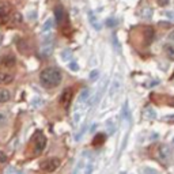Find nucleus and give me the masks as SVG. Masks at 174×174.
Returning <instances> with one entry per match:
<instances>
[{"label": "nucleus", "mask_w": 174, "mask_h": 174, "mask_svg": "<svg viewBox=\"0 0 174 174\" xmlns=\"http://www.w3.org/2000/svg\"><path fill=\"white\" fill-rule=\"evenodd\" d=\"M61 79H63L61 72H60V69L56 68V67H49V68H45L40 74L41 83L44 84L45 87H48V88L59 86V84L61 83Z\"/></svg>", "instance_id": "nucleus-1"}, {"label": "nucleus", "mask_w": 174, "mask_h": 174, "mask_svg": "<svg viewBox=\"0 0 174 174\" xmlns=\"http://www.w3.org/2000/svg\"><path fill=\"white\" fill-rule=\"evenodd\" d=\"M33 144H34V152L35 154L41 152L45 148V145H47V137H45V135L42 133L41 131L35 132L34 137H33Z\"/></svg>", "instance_id": "nucleus-2"}, {"label": "nucleus", "mask_w": 174, "mask_h": 174, "mask_svg": "<svg viewBox=\"0 0 174 174\" xmlns=\"http://www.w3.org/2000/svg\"><path fill=\"white\" fill-rule=\"evenodd\" d=\"M157 158L158 161L162 163V165H167L169 163V158H170V150H169V145L166 144H159L158 150H157Z\"/></svg>", "instance_id": "nucleus-3"}, {"label": "nucleus", "mask_w": 174, "mask_h": 174, "mask_svg": "<svg viewBox=\"0 0 174 174\" xmlns=\"http://www.w3.org/2000/svg\"><path fill=\"white\" fill-rule=\"evenodd\" d=\"M53 49H55V40L51 37V38H45L44 41H42V44H41V47H40V52H41V55L44 56V57H48V56H51L52 55V52H53Z\"/></svg>", "instance_id": "nucleus-4"}, {"label": "nucleus", "mask_w": 174, "mask_h": 174, "mask_svg": "<svg viewBox=\"0 0 174 174\" xmlns=\"http://www.w3.org/2000/svg\"><path fill=\"white\" fill-rule=\"evenodd\" d=\"M59 166H60L59 158H49V159H45V161L41 162V169L44 170V172H48V173L55 172Z\"/></svg>", "instance_id": "nucleus-5"}, {"label": "nucleus", "mask_w": 174, "mask_h": 174, "mask_svg": "<svg viewBox=\"0 0 174 174\" xmlns=\"http://www.w3.org/2000/svg\"><path fill=\"white\" fill-rule=\"evenodd\" d=\"M11 19V7L8 4H0V25H6Z\"/></svg>", "instance_id": "nucleus-6"}, {"label": "nucleus", "mask_w": 174, "mask_h": 174, "mask_svg": "<svg viewBox=\"0 0 174 174\" xmlns=\"http://www.w3.org/2000/svg\"><path fill=\"white\" fill-rule=\"evenodd\" d=\"M71 98H72V90H71L69 87L64 88L61 95H60V99H59L60 105H61L64 109H68V106L71 104Z\"/></svg>", "instance_id": "nucleus-7"}, {"label": "nucleus", "mask_w": 174, "mask_h": 174, "mask_svg": "<svg viewBox=\"0 0 174 174\" xmlns=\"http://www.w3.org/2000/svg\"><path fill=\"white\" fill-rule=\"evenodd\" d=\"M55 18L57 20L59 25L64 26V23L67 22V16H65V11H64L63 6H56L55 7Z\"/></svg>", "instance_id": "nucleus-8"}, {"label": "nucleus", "mask_w": 174, "mask_h": 174, "mask_svg": "<svg viewBox=\"0 0 174 174\" xmlns=\"http://www.w3.org/2000/svg\"><path fill=\"white\" fill-rule=\"evenodd\" d=\"M120 87H121V80H120L118 76H114L112 84H110V90H109V97L110 98H114L120 91Z\"/></svg>", "instance_id": "nucleus-9"}, {"label": "nucleus", "mask_w": 174, "mask_h": 174, "mask_svg": "<svg viewBox=\"0 0 174 174\" xmlns=\"http://www.w3.org/2000/svg\"><path fill=\"white\" fill-rule=\"evenodd\" d=\"M0 63H2L3 67L12 68V67L16 64V59H15V56H14V55H6V56H3V57H2Z\"/></svg>", "instance_id": "nucleus-10"}, {"label": "nucleus", "mask_w": 174, "mask_h": 174, "mask_svg": "<svg viewBox=\"0 0 174 174\" xmlns=\"http://www.w3.org/2000/svg\"><path fill=\"white\" fill-rule=\"evenodd\" d=\"M90 90L88 88H83L82 90V93L79 94V98H78V105H84V104H87L88 102V99H90Z\"/></svg>", "instance_id": "nucleus-11"}, {"label": "nucleus", "mask_w": 174, "mask_h": 174, "mask_svg": "<svg viewBox=\"0 0 174 174\" xmlns=\"http://www.w3.org/2000/svg\"><path fill=\"white\" fill-rule=\"evenodd\" d=\"M88 20H90V25L94 27L95 30H101L102 25H101V22L98 20L97 15H95V14H94L93 11H90V12H88Z\"/></svg>", "instance_id": "nucleus-12"}, {"label": "nucleus", "mask_w": 174, "mask_h": 174, "mask_svg": "<svg viewBox=\"0 0 174 174\" xmlns=\"http://www.w3.org/2000/svg\"><path fill=\"white\" fill-rule=\"evenodd\" d=\"M152 38H154V29L152 27H145L144 29V44L150 45L152 42Z\"/></svg>", "instance_id": "nucleus-13"}, {"label": "nucleus", "mask_w": 174, "mask_h": 174, "mask_svg": "<svg viewBox=\"0 0 174 174\" xmlns=\"http://www.w3.org/2000/svg\"><path fill=\"white\" fill-rule=\"evenodd\" d=\"M139 15L143 18V19H150V18L152 16V8L150 6H144L143 8H140Z\"/></svg>", "instance_id": "nucleus-14"}, {"label": "nucleus", "mask_w": 174, "mask_h": 174, "mask_svg": "<svg viewBox=\"0 0 174 174\" xmlns=\"http://www.w3.org/2000/svg\"><path fill=\"white\" fill-rule=\"evenodd\" d=\"M143 116H144L147 120H155V118H157V113H155V110L151 108V106H147V108L144 109Z\"/></svg>", "instance_id": "nucleus-15"}, {"label": "nucleus", "mask_w": 174, "mask_h": 174, "mask_svg": "<svg viewBox=\"0 0 174 174\" xmlns=\"http://www.w3.org/2000/svg\"><path fill=\"white\" fill-rule=\"evenodd\" d=\"M14 80V76L10 74L0 72V84H10Z\"/></svg>", "instance_id": "nucleus-16"}, {"label": "nucleus", "mask_w": 174, "mask_h": 174, "mask_svg": "<svg viewBox=\"0 0 174 174\" xmlns=\"http://www.w3.org/2000/svg\"><path fill=\"white\" fill-rule=\"evenodd\" d=\"M53 25H55V20H53L52 18L47 19L45 20V23L42 25V33H48V31H51L53 29Z\"/></svg>", "instance_id": "nucleus-17"}, {"label": "nucleus", "mask_w": 174, "mask_h": 174, "mask_svg": "<svg viewBox=\"0 0 174 174\" xmlns=\"http://www.w3.org/2000/svg\"><path fill=\"white\" fill-rule=\"evenodd\" d=\"M10 98H11V94L8 90H0V104H4Z\"/></svg>", "instance_id": "nucleus-18"}, {"label": "nucleus", "mask_w": 174, "mask_h": 174, "mask_svg": "<svg viewBox=\"0 0 174 174\" xmlns=\"http://www.w3.org/2000/svg\"><path fill=\"white\" fill-rule=\"evenodd\" d=\"M104 141H105V135L104 133H98V135H95V137L93 140V144L94 145H101Z\"/></svg>", "instance_id": "nucleus-19"}, {"label": "nucleus", "mask_w": 174, "mask_h": 174, "mask_svg": "<svg viewBox=\"0 0 174 174\" xmlns=\"http://www.w3.org/2000/svg\"><path fill=\"white\" fill-rule=\"evenodd\" d=\"M71 57H72V52H71L69 49H65V51L61 52V60H64V61L69 60Z\"/></svg>", "instance_id": "nucleus-20"}, {"label": "nucleus", "mask_w": 174, "mask_h": 174, "mask_svg": "<svg viewBox=\"0 0 174 174\" xmlns=\"http://www.w3.org/2000/svg\"><path fill=\"white\" fill-rule=\"evenodd\" d=\"M123 117L124 120H129V109H128V101H125V104L123 106Z\"/></svg>", "instance_id": "nucleus-21"}, {"label": "nucleus", "mask_w": 174, "mask_h": 174, "mask_svg": "<svg viewBox=\"0 0 174 174\" xmlns=\"http://www.w3.org/2000/svg\"><path fill=\"white\" fill-rule=\"evenodd\" d=\"M117 19L116 18H108V19H106V22H105V25L108 27H114V26H117Z\"/></svg>", "instance_id": "nucleus-22"}, {"label": "nucleus", "mask_w": 174, "mask_h": 174, "mask_svg": "<svg viewBox=\"0 0 174 174\" xmlns=\"http://www.w3.org/2000/svg\"><path fill=\"white\" fill-rule=\"evenodd\" d=\"M166 55H167V57L170 59V60H173L174 61V47H166Z\"/></svg>", "instance_id": "nucleus-23"}, {"label": "nucleus", "mask_w": 174, "mask_h": 174, "mask_svg": "<svg viewBox=\"0 0 174 174\" xmlns=\"http://www.w3.org/2000/svg\"><path fill=\"white\" fill-rule=\"evenodd\" d=\"M98 76H99V71L94 69V71H91V72H90V78H88V79H90L91 82H95L98 79Z\"/></svg>", "instance_id": "nucleus-24"}, {"label": "nucleus", "mask_w": 174, "mask_h": 174, "mask_svg": "<svg viewBox=\"0 0 174 174\" xmlns=\"http://www.w3.org/2000/svg\"><path fill=\"white\" fill-rule=\"evenodd\" d=\"M141 174H158V172L151 167H144V169H141Z\"/></svg>", "instance_id": "nucleus-25"}, {"label": "nucleus", "mask_w": 174, "mask_h": 174, "mask_svg": "<svg viewBox=\"0 0 174 174\" xmlns=\"http://www.w3.org/2000/svg\"><path fill=\"white\" fill-rule=\"evenodd\" d=\"M12 22L14 23H20L22 22V15H20L19 12H16V14H14V16H12Z\"/></svg>", "instance_id": "nucleus-26"}, {"label": "nucleus", "mask_w": 174, "mask_h": 174, "mask_svg": "<svg viewBox=\"0 0 174 174\" xmlns=\"http://www.w3.org/2000/svg\"><path fill=\"white\" fill-rule=\"evenodd\" d=\"M68 68L71 71H74V72H76V71H79V65H78V63H75V61H71L68 64Z\"/></svg>", "instance_id": "nucleus-27"}, {"label": "nucleus", "mask_w": 174, "mask_h": 174, "mask_svg": "<svg viewBox=\"0 0 174 174\" xmlns=\"http://www.w3.org/2000/svg\"><path fill=\"white\" fill-rule=\"evenodd\" d=\"M86 129H87V125H86V124H84V125H83V128H82V129H80V132H79V133H78L76 136H75L76 141H78V140H80V137L84 135V132H86Z\"/></svg>", "instance_id": "nucleus-28"}, {"label": "nucleus", "mask_w": 174, "mask_h": 174, "mask_svg": "<svg viewBox=\"0 0 174 174\" xmlns=\"http://www.w3.org/2000/svg\"><path fill=\"white\" fill-rule=\"evenodd\" d=\"M113 42H114V47H116V51L117 52H121V48H120V44H118V40H117V35L113 34Z\"/></svg>", "instance_id": "nucleus-29"}, {"label": "nucleus", "mask_w": 174, "mask_h": 174, "mask_svg": "<svg viewBox=\"0 0 174 174\" xmlns=\"http://www.w3.org/2000/svg\"><path fill=\"white\" fill-rule=\"evenodd\" d=\"M169 2H170V0H157V3H158L159 7H166L169 4Z\"/></svg>", "instance_id": "nucleus-30"}, {"label": "nucleus", "mask_w": 174, "mask_h": 174, "mask_svg": "<svg viewBox=\"0 0 174 174\" xmlns=\"http://www.w3.org/2000/svg\"><path fill=\"white\" fill-rule=\"evenodd\" d=\"M166 18H169L170 20H174V12L173 11H165Z\"/></svg>", "instance_id": "nucleus-31"}, {"label": "nucleus", "mask_w": 174, "mask_h": 174, "mask_svg": "<svg viewBox=\"0 0 174 174\" xmlns=\"http://www.w3.org/2000/svg\"><path fill=\"white\" fill-rule=\"evenodd\" d=\"M6 114H4V113H3V112H0V125H3V124H4L6 123Z\"/></svg>", "instance_id": "nucleus-32"}, {"label": "nucleus", "mask_w": 174, "mask_h": 174, "mask_svg": "<svg viewBox=\"0 0 174 174\" xmlns=\"http://www.w3.org/2000/svg\"><path fill=\"white\" fill-rule=\"evenodd\" d=\"M6 161H7V155H6L3 151H0V163L6 162Z\"/></svg>", "instance_id": "nucleus-33"}, {"label": "nucleus", "mask_w": 174, "mask_h": 174, "mask_svg": "<svg viewBox=\"0 0 174 174\" xmlns=\"http://www.w3.org/2000/svg\"><path fill=\"white\" fill-rule=\"evenodd\" d=\"M91 172H93V165H91V163H88L87 169H86V174H91Z\"/></svg>", "instance_id": "nucleus-34"}, {"label": "nucleus", "mask_w": 174, "mask_h": 174, "mask_svg": "<svg viewBox=\"0 0 174 174\" xmlns=\"http://www.w3.org/2000/svg\"><path fill=\"white\" fill-rule=\"evenodd\" d=\"M167 38H169V41H170V42H173V44H174V31H172V33L169 34V37H167Z\"/></svg>", "instance_id": "nucleus-35"}, {"label": "nucleus", "mask_w": 174, "mask_h": 174, "mask_svg": "<svg viewBox=\"0 0 174 174\" xmlns=\"http://www.w3.org/2000/svg\"><path fill=\"white\" fill-rule=\"evenodd\" d=\"M173 143H174V137H173Z\"/></svg>", "instance_id": "nucleus-36"}]
</instances>
